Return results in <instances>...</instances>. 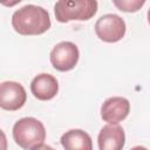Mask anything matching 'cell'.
I'll use <instances>...</instances> for the list:
<instances>
[{
  "label": "cell",
  "mask_w": 150,
  "mask_h": 150,
  "mask_svg": "<svg viewBox=\"0 0 150 150\" xmlns=\"http://www.w3.org/2000/svg\"><path fill=\"white\" fill-rule=\"evenodd\" d=\"M13 139L23 150H32L43 144L46 129L41 121L34 117H23L16 121L12 130Z\"/></svg>",
  "instance_id": "cell-2"
},
{
  "label": "cell",
  "mask_w": 150,
  "mask_h": 150,
  "mask_svg": "<svg viewBox=\"0 0 150 150\" xmlns=\"http://www.w3.org/2000/svg\"><path fill=\"white\" fill-rule=\"evenodd\" d=\"M98 4L95 0H60L54 6L55 18L66 23L73 20L87 21L97 12Z\"/></svg>",
  "instance_id": "cell-3"
},
{
  "label": "cell",
  "mask_w": 150,
  "mask_h": 150,
  "mask_svg": "<svg viewBox=\"0 0 150 150\" xmlns=\"http://www.w3.org/2000/svg\"><path fill=\"white\" fill-rule=\"evenodd\" d=\"M32 150H55V149H53L50 145L41 144V145H39V146H35V148H34V149H32Z\"/></svg>",
  "instance_id": "cell-12"
},
{
  "label": "cell",
  "mask_w": 150,
  "mask_h": 150,
  "mask_svg": "<svg viewBox=\"0 0 150 150\" xmlns=\"http://www.w3.org/2000/svg\"><path fill=\"white\" fill-rule=\"evenodd\" d=\"M80 52L75 43L62 41L54 46L49 54L52 66L59 71H69L75 68L79 62Z\"/></svg>",
  "instance_id": "cell-5"
},
{
  "label": "cell",
  "mask_w": 150,
  "mask_h": 150,
  "mask_svg": "<svg viewBox=\"0 0 150 150\" xmlns=\"http://www.w3.org/2000/svg\"><path fill=\"white\" fill-rule=\"evenodd\" d=\"M125 22L117 14H104L100 16L95 23V33L97 38L108 43L122 40L125 35Z\"/></svg>",
  "instance_id": "cell-4"
},
{
  "label": "cell",
  "mask_w": 150,
  "mask_h": 150,
  "mask_svg": "<svg viewBox=\"0 0 150 150\" xmlns=\"http://www.w3.org/2000/svg\"><path fill=\"white\" fill-rule=\"evenodd\" d=\"M130 150H148L145 146H142V145H136V146H134V148H131Z\"/></svg>",
  "instance_id": "cell-13"
},
{
  "label": "cell",
  "mask_w": 150,
  "mask_h": 150,
  "mask_svg": "<svg viewBox=\"0 0 150 150\" xmlns=\"http://www.w3.org/2000/svg\"><path fill=\"white\" fill-rule=\"evenodd\" d=\"M27 94L22 84L15 81H5L0 84V107L5 110L15 111L23 107Z\"/></svg>",
  "instance_id": "cell-6"
},
{
  "label": "cell",
  "mask_w": 150,
  "mask_h": 150,
  "mask_svg": "<svg viewBox=\"0 0 150 150\" xmlns=\"http://www.w3.org/2000/svg\"><path fill=\"white\" fill-rule=\"evenodd\" d=\"M61 145L64 150H93V141L82 129H70L61 136Z\"/></svg>",
  "instance_id": "cell-10"
},
{
  "label": "cell",
  "mask_w": 150,
  "mask_h": 150,
  "mask_svg": "<svg viewBox=\"0 0 150 150\" xmlns=\"http://www.w3.org/2000/svg\"><path fill=\"white\" fill-rule=\"evenodd\" d=\"M148 22L150 23V8H149V11H148Z\"/></svg>",
  "instance_id": "cell-14"
},
{
  "label": "cell",
  "mask_w": 150,
  "mask_h": 150,
  "mask_svg": "<svg viewBox=\"0 0 150 150\" xmlns=\"http://www.w3.org/2000/svg\"><path fill=\"white\" fill-rule=\"evenodd\" d=\"M130 112V102L122 96L107 98L101 105V117L108 124H118Z\"/></svg>",
  "instance_id": "cell-7"
},
{
  "label": "cell",
  "mask_w": 150,
  "mask_h": 150,
  "mask_svg": "<svg viewBox=\"0 0 150 150\" xmlns=\"http://www.w3.org/2000/svg\"><path fill=\"white\" fill-rule=\"evenodd\" d=\"M30 91L35 98L40 101H49L59 93V82L53 75L41 73L32 80Z\"/></svg>",
  "instance_id": "cell-9"
},
{
  "label": "cell",
  "mask_w": 150,
  "mask_h": 150,
  "mask_svg": "<svg viewBox=\"0 0 150 150\" xmlns=\"http://www.w3.org/2000/svg\"><path fill=\"white\" fill-rule=\"evenodd\" d=\"M98 150H122L125 144V134L118 124L102 127L97 136Z\"/></svg>",
  "instance_id": "cell-8"
},
{
  "label": "cell",
  "mask_w": 150,
  "mask_h": 150,
  "mask_svg": "<svg viewBox=\"0 0 150 150\" xmlns=\"http://www.w3.org/2000/svg\"><path fill=\"white\" fill-rule=\"evenodd\" d=\"M52 26L47 9L36 5H26L12 15V27L20 35H40Z\"/></svg>",
  "instance_id": "cell-1"
},
{
  "label": "cell",
  "mask_w": 150,
  "mask_h": 150,
  "mask_svg": "<svg viewBox=\"0 0 150 150\" xmlns=\"http://www.w3.org/2000/svg\"><path fill=\"white\" fill-rule=\"evenodd\" d=\"M112 4L122 12L134 13L141 9V7L145 4L144 0H112Z\"/></svg>",
  "instance_id": "cell-11"
}]
</instances>
